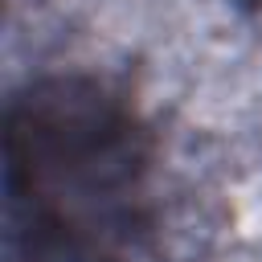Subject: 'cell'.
Masks as SVG:
<instances>
[{"instance_id":"6da1fadb","label":"cell","mask_w":262,"mask_h":262,"mask_svg":"<svg viewBox=\"0 0 262 262\" xmlns=\"http://www.w3.org/2000/svg\"><path fill=\"white\" fill-rule=\"evenodd\" d=\"M156 139L90 74H49L4 115L8 262H131L151 233Z\"/></svg>"}]
</instances>
